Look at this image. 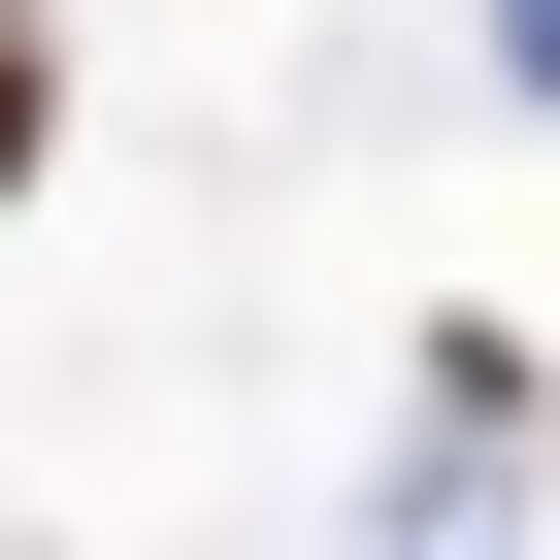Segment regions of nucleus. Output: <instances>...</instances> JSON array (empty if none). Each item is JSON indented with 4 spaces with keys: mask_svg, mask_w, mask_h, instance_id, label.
Instances as JSON below:
<instances>
[{
    "mask_svg": "<svg viewBox=\"0 0 560 560\" xmlns=\"http://www.w3.org/2000/svg\"><path fill=\"white\" fill-rule=\"evenodd\" d=\"M494 462H527V363H494V330H429V462H396V527H363V560H494Z\"/></svg>",
    "mask_w": 560,
    "mask_h": 560,
    "instance_id": "obj_1",
    "label": "nucleus"
},
{
    "mask_svg": "<svg viewBox=\"0 0 560 560\" xmlns=\"http://www.w3.org/2000/svg\"><path fill=\"white\" fill-rule=\"evenodd\" d=\"M34 132H67V34H34V0H0V198H34Z\"/></svg>",
    "mask_w": 560,
    "mask_h": 560,
    "instance_id": "obj_2",
    "label": "nucleus"
},
{
    "mask_svg": "<svg viewBox=\"0 0 560 560\" xmlns=\"http://www.w3.org/2000/svg\"><path fill=\"white\" fill-rule=\"evenodd\" d=\"M494 67H527V100H560V0H494Z\"/></svg>",
    "mask_w": 560,
    "mask_h": 560,
    "instance_id": "obj_3",
    "label": "nucleus"
}]
</instances>
